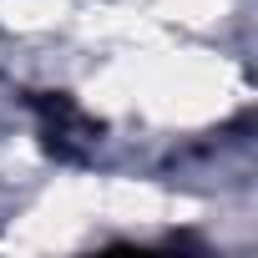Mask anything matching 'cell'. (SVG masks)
Masks as SVG:
<instances>
[{
    "mask_svg": "<svg viewBox=\"0 0 258 258\" xmlns=\"http://www.w3.org/2000/svg\"><path fill=\"white\" fill-rule=\"evenodd\" d=\"M36 121H41V142L46 152H56L61 162H86V152L96 147V121L71 101V96H36Z\"/></svg>",
    "mask_w": 258,
    "mask_h": 258,
    "instance_id": "1",
    "label": "cell"
}]
</instances>
